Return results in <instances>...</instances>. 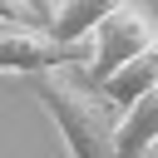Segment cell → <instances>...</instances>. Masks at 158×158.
I'll use <instances>...</instances> for the list:
<instances>
[{"label":"cell","instance_id":"cell-1","mask_svg":"<svg viewBox=\"0 0 158 158\" xmlns=\"http://www.w3.org/2000/svg\"><path fill=\"white\" fill-rule=\"evenodd\" d=\"M30 94L54 118L69 158H118V109L84 79V69L30 74Z\"/></svg>","mask_w":158,"mask_h":158},{"label":"cell","instance_id":"cell-2","mask_svg":"<svg viewBox=\"0 0 158 158\" xmlns=\"http://www.w3.org/2000/svg\"><path fill=\"white\" fill-rule=\"evenodd\" d=\"M148 44H158V25L138 10V5H118L104 25H99V35L89 40V64H84V79L99 89V84H109L128 59H138Z\"/></svg>","mask_w":158,"mask_h":158},{"label":"cell","instance_id":"cell-3","mask_svg":"<svg viewBox=\"0 0 158 158\" xmlns=\"http://www.w3.org/2000/svg\"><path fill=\"white\" fill-rule=\"evenodd\" d=\"M89 44H59L35 25H0V74H44V69H84Z\"/></svg>","mask_w":158,"mask_h":158},{"label":"cell","instance_id":"cell-4","mask_svg":"<svg viewBox=\"0 0 158 158\" xmlns=\"http://www.w3.org/2000/svg\"><path fill=\"white\" fill-rule=\"evenodd\" d=\"M128 0H54L49 10V35L59 44H89L99 35V25Z\"/></svg>","mask_w":158,"mask_h":158},{"label":"cell","instance_id":"cell-5","mask_svg":"<svg viewBox=\"0 0 158 158\" xmlns=\"http://www.w3.org/2000/svg\"><path fill=\"white\" fill-rule=\"evenodd\" d=\"M148 89H158V44H148V49H143L138 59H128L109 84H99V94H104L118 114H123V109H133Z\"/></svg>","mask_w":158,"mask_h":158},{"label":"cell","instance_id":"cell-6","mask_svg":"<svg viewBox=\"0 0 158 158\" xmlns=\"http://www.w3.org/2000/svg\"><path fill=\"white\" fill-rule=\"evenodd\" d=\"M148 148H158V89L118 114V158H143Z\"/></svg>","mask_w":158,"mask_h":158},{"label":"cell","instance_id":"cell-7","mask_svg":"<svg viewBox=\"0 0 158 158\" xmlns=\"http://www.w3.org/2000/svg\"><path fill=\"white\" fill-rule=\"evenodd\" d=\"M0 25H35V30H44L49 20L40 15L35 0H0Z\"/></svg>","mask_w":158,"mask_h":158},{"label":"cell","instance_id":"cell-8","mask_svg":"<svg viewBox=\"0 0 158 158\" xmlns=\"http://www.w3.org/2000/svg\"><path fill=\"white\" fill-rule=\"evenodd\" d=\"M35 5H40V15L49 20V10H54V0H35ZM44 30H49V25H44Z\"/></svg>","mask_w":158,"mask_h":158}]
</instances>
